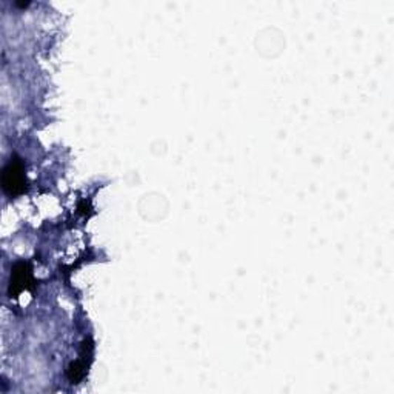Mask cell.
I'll return each mask as SVG.
<instances>
[{
	"label": "cell",
	"instance_id": "6da1fadb",
	"mask_svg": "<svg viewBox=\"0 0 394 394\" xmlns=\"http://www.w3.org/2000/svg\"><path fill=\"white\" fill-rule=\"evenodd\" d=\"M2 188L6 194L11 197L20 196L27 191V176L25 167L18 157L10 161L2 171Z\"/></svg>",
	"mask_w": 394,
	"mask_h": 394
},
{
	"label": "cell",
	"instance_id": "3957f363",
	"mask_svg": "<svg viewBox=\"0 0 394 394\" xmlns=\"http://www.w3.org/2000/svg\"><path fill=\"white\" fill-rule=\"evenodd\" d=\"M85 354L82 356V359H79L76 362H73V364L69 365L68 368V377H69V381L73 382V383H77L79 381H82L83 377L86 376V373H88V365H86V362H85Z\"/></svg>",
	"mask_w": 394,
	"mask_h": 394
},
{
	"label": "cell",
	"instance_id": "7a4b0ae2",
	"mask_svg": "<svg viewBox=\"0 0 394 394\" xmlns=\"http://www.w3.org/2000/svg\"><path fill=\"white\" fill-rule=\"evenodd\" d=\"M33 276H31V268L28 264H18L13 268L11 273V280H10V297H18L22 291L25 290H31L33 288Z\"/></svg>",
	"mask_w": 394,
	"mask_h": 394
}]
</instances>
